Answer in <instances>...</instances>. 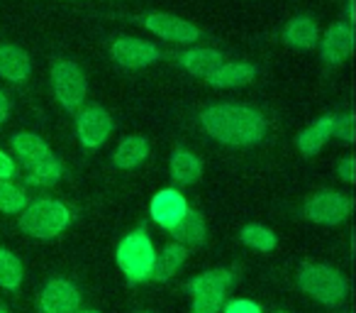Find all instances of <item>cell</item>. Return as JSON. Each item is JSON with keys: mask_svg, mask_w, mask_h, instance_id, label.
I'll return each instance as SVG.
<instances>
[{"mask_svg": "<svg viewBox=\"0 0 356 313\" xmlns=\"http://www.w3.org/2000/svg\"><path fill=\"white\" fill-rule=\"evenodd\" d=\"M334 135L344 142H354V118L351 115L334 118Z\"/></svg>", "mask_w": 356, "mask_h": 313, "instance_id": "obj_28", "label": "cell"}, {"mask_svg": "<svg viewBox=\"0 0 356 313\" xmlns=\"http://www.w3.org/2000/svg\"><path fill=\"white\" fill-rule=\"evenodd\" d=\"M0 313H8V311H6V308H3V306H0Z\"/></svg>", "mask_w": 356, "mask_h": 313, "instance_id": "obj_34", "label": "cell"}, {"mask_svg": "<svg viewBox=\"0 0 356 313\" xmlns=\"http://www.w3.org/2000/svg\"><path fill=\"white\" fill-rule=\"evenodd\" d=\"M200 125L210 137L232 147H249L257 144L266 135V120L259 110L249 105L220 103L210 105L200 113Z\"/></svg>", "mask_w": 356, "mask_h": 313, "instance_id": "obj_1", "label": "cell"}, {"mask_svg": "<svg viewBox=\"0 0 356 313\" xmlns=\"http://www.w3.org/2000/svg\"><path fill=\"white\" fill-rule=\"evenodd\" d=\"M351 45H354V30L344 22H334L322 37L320 54L327 64H341L349 56Z\"/></svg>", "mask_w": 356, "mask_h": 313, "instance_id": "obj_13", "label": "cell"}, {"mask_svg": "<svg viewBox=\"0 0 356 313\" xmlns=\"http://www.w3.org/2000/svg\"><path fill=\"white\" fill-rule=\"evenodd\" d=\"M32 61L27 56V52H22L20 47L13 45H0V76L13 84L30 79Z\"/></svg>", "mask_w": 356, "mask_h": 313, "instance_id": "obj_14", "label": "cell"}, {"mask_svg": "<svg viewBox=\"0 0 356 313\" xmlns=\"http://www.w3.org/2000/svg\"><path fill=\"white\" fill-rule=\"evenodd\" d=\"M283 40L288 42L296 49H312L317 45V25L312 17L307 15H298L293 17L286 25V32H283Z\"/></svg>", "mask_w": 356, "mask_h": 313, "instance_id": "obj_22", "label": "cell"}, {"mask_svg": "<svg viewBox=\"0 0 356 313\" xmlns=\"http://www.w3.org/2000/svg\"><path fill=\"white\" fill-rule=\"evenodd\" d=\"M51 84H54L56 100L69 113L79 110V105L83 103L86 93H88V81H86L83 71L79 69V64H74L69 59L54 61V66H51Z\"/></svg>", "mask_w": 356, "mask_h": 313, "instance_id": "obj_6", "label": "cell"}, {"mask_svg": "<svg viewBox=\"0 0 356 313\" xmlns=\"http://www.w3.org/2000/svg\"><path fill=\"white\" fill-rule=\"evenodd\" d=\"M298 287L325 306H339L346 298V279L327 264H305L298 274Z\"/></svg>", "mask_w": 356, "mask_h": 313, "instance_id": "obj_3", "label": "cell"}, {"mask_svg": "<svg viewBox=\"0 0 356 313\" xmlns=\"http://www.w3.org/2000/svg\"><path fill=\"white\" fill-rule=\"evenodd\" d=\"M79 306V289L66 279H51L40 291V313H76Z\"/></svg>", "mask_w": 356, "mask_h": 313, "instance_id": "obj_9", "label": "cell"}, {"mask_svg": "<svg viewBox=\"0 0 356 313\" xmlns=\"http://www.w3.org/2000/svg\"><path fill=\"white\" fill-rule=\"evenodd\" d=\"M186 213H188V204H186V199L178 194L176 189H163L152 199L154 223H159L161 228H166L168 233H171V230L184 220Z\"/></svg>", "mask_w": 356, "mask_h": 313, "instance_id": "obj_12", "label": "cell"}, {"mask_svg": "<svg viewBox=\"0 0 356 313\" xmlns=\"http://www.w3.org/2000/svg\"><path fill=\"white\" fill-rule=\"evenodd\" d=\"M76 313H100V311H76Z\"/></svg>", "mask_w": 356, "mask_h": 313, "instance_id": "obj_33", "label": "cell"}, {"mask_svg": "<svg viewBox=\"0 0 356 313\" xmlns=\"http://www.w3.org/2000/svg\"><path fill=\"white\" fill-rule=\"evenodd\" d=\"M337 174L341 176V181H354V160L351 157H346V160L339 162V167H337Z\"/></svg>", "mask_w": 356, "mask_h": 313, "instance_id": "obj_31", "label": "cell"}, {"mask_svg": "<svg viewBox=\"0 0 356 313\" xmlns=\"http://www.w3.org/2000/svg\"><path fill=\"white\" fill-rule=\"evenodd\" d=\"M27 208V196L13 181H0V211L3 213H22Z\"/></svg>", "mask_w": 356, "mask_h": 313, "instance_id": "obj_27", "label": "cell"}, {"mask_svg": "<svg viewBox=\"0 0 356 313\" xmlns=\"http://www.w3.org/2000/svg\"><path fill=\"white\" fill-rule=\"evenodd\" d=\"M205 220L200 213H195V211L188 208V213L184 215V220L176 225V228L171 230V235L176 238V245H181V247H198V245L205 243Z\"/></svg>", "mask_w": 356, "mask_h": 313, "instance_id": "obj_21", "label": "cell"}, {"mask_svg": "<svg viewBox=\"0 0 356 313\" xmlns=\"http://www.w3.org/2000/svg\"><path fill=\"white\" fill-rule=\"evenodd\" d=\"M351 204L344 194H337V191H317L315 196L305 201V213L307 220L320 225H337L349 215Z\"/></svg>", "mask_w": 356, "mask_h": 313, "instance_id": "obj_7", "label": "cell"}, {"mask_svg": "<svg viewBox=\"0 0 356 313\" xmlns=\"http://www.w3.org/2000/svg\"><path fill=\"white\" fill-rule=\"evenodd\" d=\"M149 157V142L142 135H129L118 144L113 154V165L118 169H134Z\"/></svg>", "mask_w": 356, "mask_h": 313, "instance_id": "obj_18", "label": "cell"}, {"mask_svg": "<svg viewBox=\"0 0 356 313\" xmlns=\"http://www.w3.org/2000/svg\"><path fill=\"white\" fill-rule=\"evenodd\" d=\"M71 220V213L61 201L54 199H42L27 206L20 215V228L25 230L30 238L37 240H51L59 233H64L66 225Z\"/></svg>", "mask_w": 356, "mask_h": 313, "instance_id": "obj_2", "label": "cell"}, {"mask_svg": "<svg viewBox=\"0 0 356 313\" xmlns=\"http://www.w3.org/2000/svg\"><path fill=\"white\" fill-rule=\"evenodd\" d=\"M234 277L227 269H213L188 284L193 293V313H220L225 303V293L232 287Z\"/></svg>", "mask_w": 356, "mask_h": 313, "instance_id": "obj_5", "label": "cell"}, {"mask_svg": "<svg viewBox=\"0 0 356 313\" xmlns=\"http://www.w3.org/2000/svg\"><path fill=\"white\" fill-rule=\"evenodd\" d=\"M257 79V66L244 64V61H234V64H222L213 76L208 79L210 86L215 89H239L247 86Z\"/></svg>", "mask_w": 356, "mask_h": 313, "instance_id": "obj_17", "label": "cell"}, {"mask_svg": "<svg viewBox=\"0 0 356 313\" xmlns=\"http://www.w3.org/2000/svg\"><path fill=\"white\" fill-rule=\"evenodd\" d=\"M278 313H286V311H278Z\"/></svg>", "mask_w": 356, "mask_h": 313, "instance_id": "obj_35", "label": "cell"}, {"mask_svg": "<svg viewBox=\"0 0 356 313\" xmlns=\"http://www.w3.org/2000/svg\"><path fill=\"white\" fill-rule=\"evenodd\" d=\"M181 64L186 66L188 74L200 76V79L208 81L210 76L222 66V54L215 52V49H205V47H200V49L184 52V54H181Z\"/></svg>", "mask_w": 356, "mask_h": 313, "instance_id": "obj_19", "label": "cell"}, {"mask_svg": "<svg viewBox=\"0 0 356 313\" xmlns=\"http://www.w3.org/2000/svg\"><path fill=\"white\" fill-rule=\"evenodd\" d=\"M171 176L181 186H191L203 176V165L188 149H176L171 157Z\"/></svg>", "mask_w": 356, "mask_h": 313, "instance_id": "obj_20", "label": "cell"}, {"mask_svg": "<svg viewBox=\"0 0 356 313\" xmlns=\"http://www.w3.org/2000/svg\"><path fill=\"white\" fill-rule=\"evenodd\" d=\"M225 313H261V306L249 298H234L232 303L225 306Z\"/></svg>", "mask_w": 356, "mask_h": 313, "instance_id": "obj_29", "label": "cell"}, {"mask_svg": "<svg viewBox=\"0 0 356 313\" xmlns=\"http://www.w3.org/2000/svg\"><path fill=\"white\" fill-rule=\"evenodd\" d=\"M154 259H156V250H154L152 240H149L147 230H134L120 243L118 247V264L122 274L129 282H147L152 279Z\"/></svg>", "mask_w": 356, "mask_h": 313, "instance_id": "obj_4", "label": "cell"}, {"mask_svg": "<svg viewBox=\"0 0 356 313\" xmlns=\"http://www.w3.org/2000/svg\"><path fill=\"white\" fill-rule=\"evenodd\" d=\"M61 174H64L61 162L51 154V157H47L44 162H40V165L27 169V181L35 186H54L56 181L61 179Z\"/></svg>", "mask_w": 356, "mask_h": 313, "instance_id": "obj_24", "label": "cell"}, {"mask_svg": "<svg viewBox=\"0 0 356 313\" xmlns=\"http://www.w3.org/2000/svg\"><path fill=\"white\" fill-rule=\"evenodd\" d=\"M186 257H188L186 247H181V245H176V243L166 245V247L156 254V259H154L152 279H156V282H168V279L181 269V264L186 262Z\"/></svg>", "mask_w": 356, "mask_h": 313, "instance_id": "obj_23", "label": "cell"}, {"mask_svg": "<svg viewBox=\"0 0 356 313\" xmlns=\"http://www.w3.org/2000/svg\"><path fill=\"white\" fill-rule=\"evenodd\" d=\"M76 132H79V139L83 147L98 149L113 132V118L100 105H88L76 118Z\"/></svg>", "mask_w": 356, "mask_h": 313, "instance_id": "obj_8", "label": "cell"}, {"mask_svg": "<svg viewBox=\"0 0 356 313\" xmlns=\"http://www.w3.org/2000/svg\"><path fill=\"white\" fill-rule=\"evenodd\" d=\"M13 149H15V154L20 157L22 165H25V169H30V167L44 162L47 157H51L49 144L35 132H17L13 137Z\"/></svg>", "mask_w": 356, "mask_h": 313, "instance_id": "obj_15", "label": "cell"}, {"mask_svg": "<svg viewBox=\"0 0 356 313\" xmlns=\"http://www.w3.org/2000/svg\"><path fill=\"white\" fill-rule=\"evenodd\" d=\"M239 240H242L247 247L259 250V252H271V250L276 247V235L268 228H264V225H247V228L242 230V235H239Z\"/></svg>", "mask_w": 356, "mask_h": 313, "instance_id": "obj_26", "label": "cell"}, {"mask_svg": "<svg viewBox=\"0 0 356 313\" xmlns=\"http://www.w3.org/2000/svg\"><path fill=\"white\" fill-rule=\"evenodd\" d=\"M8 113H10V100H8V96L0 91V125L8 120Z\"/></svg>", "mask_w": 356, "mask_h": 313, "instance_id": "obj_32", "label": "cell"}, {"mask_svg": "<svg viewBox=\"0 0 356 313\" xmlns=\"http://www.w3.org/2000/svg\"><path fill=\"white\" fill-rule=\"evenodd\" d=\"M147 30H152L154 35H159L161 40L176 42V45H191L200 37V30L195 25H191L188 20H181L176 15L168 13H152L144 17Z\"/></svg>", "mask_w": 356, "mask_h": 313, "instance_id": "obj_10", "label": "cell"}, {"mask_svg": "<svg viewBox=\"0 0 356 313\" xmlns=\"http://www.w3.org/2000/svg\"><path fill=\"white\" fill-rule=\"evenodd\" d=\"M161 56V52L154 45L142 40H134V37H120L113 45V59L118 61L124 69H142L149 66Z\"/></svg>", "mask_w": 356, "mask_h": 313, "instance_id": "obj_11", "label": "cell"}, {"mask_svg": "<svg viewBox=\"0 0 356 313\" xmlns=\"http://www.w3.org/2000/svg\"><path fill=\"white\" fill-rule=\"evenodd\" d=\"M334 137V115H325L322 120L312 123L307 130H302L298 135V149H300L305 157L317 154L327 144V139Z\"/></svg>", "mask_w": 356, "mask_h": 313, "instance_id": "obj_16", "label": "cell"}, {"mask_svg": "<svg viewBox=\"0 0 356 313\" xmlns=\"http://www.w3.org/2000/svg\"><path fill=\"white\" fill-rule=\"evenodd\" d=\"M22 264L10 250L0 247V287L3 289H17L22 284Z\"/></svg>", "mask_w": 356, "mask_h": 313, "instance_id": "obj_25", "label": "cell"}, {"mask_svg": "<svg viewBox=\"0 0 356 313\" xmlns=\"http://www.w3.org/2000/svg\"><path fill=\"white\" fill-rule=\"evenodd\" d=\"M15 174H17L15 162H13L10 157H8V154L0 149V181H10Z\"/></svg>", "mask_w": 356, "mask_h": 313, "instance_id": "obj_30", "label": "cell"}]
</instances>
